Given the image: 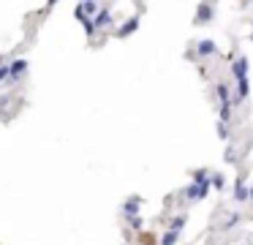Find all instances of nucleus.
Returning a JSON list of instances; mask_svg holds the SVG:
<instances>
[{
  "mask_svg": "<svg viewBox=\"0 0 253 245\" xmlns=\"http://www.w3.org/2000/svg\"><path fill=\"white\" fill-rule=\"evenodd\" d=\"M218 98H220V125H218V134L226 136V125H229V115H232V98H229V85H223V82L218 85Z\"/></svg>",
  "mask_w": 253,
  "mask_h": 245,
  "instance_id": "2",
  "label": "nucleus"
},
{
  "mask_svg": "<svg viewBox=\"0 0 253 245\" xmlns=\"http://www.w3.org/2000/svg\"><path fill=\"white\" fill-rule=\"evenodd\" d=\"M212 19V8H207V3L199 6V17H196V25H204V22Z\"/></svg>",
  "mask_w": 253,
  "mask_h": 245,
  "instance_id": "6",
  "label": "nucleus"
},
{
  "mask_svg": "<svg viewBox=\"0 0 253 245\" xmlns=\"http://www.w3.org/2000/svg\"><path fill=\"white\" fill-rule=\"evenodd\" d=\"M96 25H98V27H109V25H112V11H106V8L96 11Z\"/></svg>",
  "mask_w": 253,
  "mask_h": 245,
  "instance_id": "4",
  "label": "nucleus"
},
{
  "mask_svg": "<svg viewBox=\"0 0 253 245\" xmlns=\"http://www.w3.org/2000/svg\"><path fill=\"white\" fill-rule=\"evenodd\" d=\"M8 76H11V74H8V63H3V60H0V82H3V79H8Z\"/></svg>",
  "mask_w": 253,
  "mask_h": 245,
  "instance_id": "8",
  "label": "nucleus"
},
{
  "mask_svg": "<svg viewBox=\"0 0 253 245\" xmlns=\"http://www.w3.org/2000/svg\"><path fill=\"white\" fill-rule=\"evenodd\" d=\"M28 71V63L25 60H17V63H8V74H11V79H19L22 74Z\"/></svg>",
  "mask_w": 253,
  "mask_h": 245,
  "instance_id": "3",
  "label": "nucleus"
},
{
  "mask_svg": "<svg viewBox=\"0 0 253 245\" xmlns=\"http://www.w3.org/2000/svg\"><path fill=\"white\" fill-rule=\"evenodd\" d=\"M232 74H234V82H237V98L245 101L248 98V60L242 54H237L232 60Z\"/></svg>",
  "mask_w": 253,
  "mask_h": 245,
  "instance_id": "1",
  "label": "nucleus"
},
{
  "mask_svg": "<svg viewBox=\"0 0 253 245\" xmlns=\"http://www.w3.org/2000/svg\"><path fill=\"white\" fill-rule=\"evenodd\" d=\"M199 54H202V57H207V54H215V44H212V41H199Z\"/></svg>",
  "mask_w": 253,
  "mask_h": 245,
  "instance_id": "7",
  "label": "nucleus"
},
{
  "mask_svg": "<svg viewBox=\"0 0 253 245\" xmlns=\"http://www.w3.org/2000/svg\"><path fill=\"white\" fill-rule=\"evenodd\" d=\"M136 27H139V17H131V19L125 22V25L120 27V30H117V35H128V33H134Z\"/></svg>",
  "mask_w": 253,
  "mask_h": 245,
  "instance_id": "5",
  "label": "nucleus"
}]
</instances>
